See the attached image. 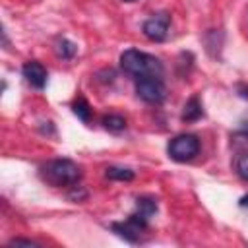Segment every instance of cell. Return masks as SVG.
<instances>
[{
	"instance_id": "cell-9",
	"label": "cell",
	"mask_w": 248,
	"mask_h": 248,
	"mask_svg": "<svg viewBox=\"0 0 248 248\" xmlns=\"http://www.w3.org/2000/svg\"><path fill=\"white\" fill-rule=\"evenodd\" d=\"M140 217H143L145 221H149L155 213H157V200L151 196H140L136 200V211Z\"/></svg>"
},
{
	"instance_id": "cell-10",
	"label": "cell",
	"mask_w": 248,
	"mask_h": 248,
	"mask_svg": "<svg viewBox=\"0 0 248 248\" xmlns=\"http://www.w3.org/2000/svg\"><path fill=\"white\" fill-rule=\"evenodd\" d=\"M105 176L110 178V180H120V182H130L134 180L136 172L128 167H107L105 170Z\"/></svg>"
},
{
	"instance_id": "cell-11",
	"label": "cell",
	"mask_w": 248,
	"mask_h": 248,
	"mask_svg": "<svg viewBox=\"0 0 248 248\" xmlns=\"http://www.w3.org/2000/svg\"><path fill=\"white\" fill-rule=\"evenodd\" d=\"M76 52H78V45L76 43H72L70 39H58L56 41V54H58V58H62V60H72L74 56H76Z\"/></svg>"
},
{
	"instance_id": "cell-4",
	"label": "cell",
	"mask_w": 248,
	"mask_h": 248,
	"mask_svg": "<svg viewBox=\"0 0 248 248\" xmlns=\"http://www.w3.org/2000/svg\"><path fill=\"white\" fill-rule=\"evenodd\" d=\"M136 95L149 105H161L167 99V85L161 78H136Z\"/></svg>"
},
{
	"instance_id": "cell-16",
	"label": "cell",
	"mask_w": 248,
	"mask_h": 248,
	"mask_svg": "<svg viewBox=\"0 0 248 248\" xmlns=\"http://www.w3.org/2000/svg\"><path fill=\"white\" fill-rule=\"evenodd\" d=\"M6 246H41V242H37V240H31V238H12V240H8V244Z\"/></svg>"
},
{
	"instance_id": "cell-2",
	"label": "cell",
	"mask_w": 248,
	"mask_h": 248,
	"mask_svg": "<svg viewBox=\"0 0 248 248\" xmlns=\"http://www.w3.org/2000/svg\"><path fill=\"white\" fill-rule=\"evenodd\" d=\"M39 174L45 182L50 186L62 188V186H76L81 180V169L72 159H50L45 165H41Z\"/></svg>"
},
{
	"instance_id": "cell-6",
	"label": "cell",
	"mask_w": 248,
	"mask_h": 248,
	"mask_svg": "<svg viewBox=\"0 0 248 248\" xmlns=\"http://www.w3.org/2000/svg\"><path fill=\"white\" fill-rule=\"evenodd\" d=\"M169 25H170V14L169 12H157L143 21L141 31L149 41L161 43L169 35Z\"/></svg>"
},
{
	"instance_id": "cell-12",
	"label": "cell",
	"mask_w": 248,
	"mask_h": 248,
	"mask_svg": "<svg viewBox=\"0 0 248 248\" xmlns=\"http://www.w3.org/2000/svg\"><path fill=\"white\" fill-rule=\"evenodd\" d=\"M101 122H103V128H105V130L114 132V134L126 130V118L120 116V114H105Z\"/></svg>"
},
{
	"instance_id": "cell-14",
	"label": "cell",
	"mask_w": 248,
	"mask_h": 248,
	"mask_svg": "<svg viewBox=\"0 0 248 248\" xmlns=\"http://www.w3.org/2000/svg\"><path fill=\"white\" fill-rule=\"evenodd\" d=\"M234 170H236V174H238L242 180L248 182V153H242V155L236 157V161H234Z\"/></svg>"
},
{
	"instance_id": "cell-1",
	"label": "cell",
	"mask_w": 248,
	"mask_h": 248,
	"mask_svg": "<svg viewBox=\"0 0 248 248\" xmlns=\"http://www.w3.org/2000/svg\"><path fill=\"white\" fill-rule=\"evenodd\" d=\"M120 68H122V72H126L128 76H134V78H145V76L161 78L165 72L163 62L157 56L147 54L138 48H128L120 54Z\"/></svg>"
},
{
	"instance_id": "cell-15",
	"label": "cell",
	"mask_w": 248,
	"mask_h": 248,
	"mask_svg": "<svg viewBox=\"0 0 248 248\" xmlns=\"http://www.w3.org/2000/svg\"><path fill=\"white\" fill-rule=\"evenodd\" d=\"M231 141H232L234 147L246 149L248 147V130H238V132L231 134Z\"/></svg>"
},
{
	"instance_id": "cell-19",
	"label": "cell",
	"mask_w": 248,
	"mask_h": 248,
	"mask_svg": "<svg viewBox=\"0 0 248 248\" xmlns=\"http://www.w3.org/2000/svg\"><path fill=\"white\" fill-rule=\"evenodd\" d=\"M124 2H136V0H124Z\"/></svg>"
},
{
	"instance_id": "cell-7",
	"label": "cell",
	"mask_w": 248,
	"mask_h": 248,
	"mask_svg": "<svg viewBox=\"0 0 248 248\" xmlns=\"http://www.w3.org/2000/svg\"><path fill=\"white\" fill-rule=\"evenodd\" d=\"M21 74H23L25 81L29 85H33L35 89H43L46 85V78H48L46 68L41 62H37V60H27L21 66Z\"/></svg>"
},
{
	"instance_id": "cell-17",
	"label": "cell",
	"mask_w": 248,
	"mask_h": 248,
	"mask_svg": "<svg viewBox=\"0 0 248 248\" xmlns=\"http://www.w3.org/2000/svg\"><path fill=\"white\" fill-rule=\"evenodd\" d=\"M236 93H238V97H242V99H248V85H246V83H240V85H236Z\"/></svg>"
},
{
	"instance_id": "cell-8",
	"label": "cell",
	"mask_w": 248,
	"mask_h": 248,
	"mask_svg": "<svg viewBox=\"0 0 248 248\" xmlns=\"http://www.w3.org/2000/svg\"><path fill=\"white\" fill-rule=\"evenodd\" d=\"M202 116H203L202 101H200L198 95H194V97H190V99L184 103L180 118H182V122H196V120H200Z\"/></svg>"
},
{
	"instance_id": "cell-18",
	"label": "cell",
	"mask_w": 248,
	"mask_h": 248,
	"mask_svg": "<svg viewBox=\"0 0 248 248\" xmlns=\"http://www.w3.org/2000/svg\"><path fill=\"white\" fill-rule=\"evenodd\" d=\"M240 205H242V207H248V194L240 198Z\"/></svg>"
},
{
	"instance_id": "cell-13",
	"label": "cell",
	"mask_w": 248,
	"mask_h": 248,
	"mask_svg": "<svg viewBox=\"0 0 248 248\" xmlns=\"http://www.w3.org/2000/svg\"><path fill=\"white\" fill-rule=\"evenodd\" d=\"M72 110H74V114H76L81 122H89V118H91V107H89V103H87L83 97H78V99L72 103Z\"/></svg>"
},
{
	"instance_id": "cell-3",
	"label": "cell",
	"mask_w": 248,
	"mask_h": 248,
	"mask_svg": "<svg viewBox=\"0 0 248 248\" xmlns=\"http://www.w3.org/2000/svg\"><path fill=\"white\" fill-rule=\"evenodd\" d=\"M167 153L176 163H188L194 157H198V153H200V140L194 134H178V136H174L169 141Z\"/></svg>"
},
{
	"instance_id": "cell-5",
	"label": "cell",
	"mask_w": 248,
	"mask_h": 248,
	"mask_svg": "<svg viewBox=\"0 0 248 248\" xmlns=\"http://www.w3.org/2000/svg\"><path fill=\"white\" fill-rule=\"evenodd\" d=\"M147 225H149V221H145V219L140 217L138 213H132L126 221L112 223L110 229H112L120 238H124L126 242L136 244V242H140V236H141V232L147 229Z\"/></svg>"
}]
</instances>
